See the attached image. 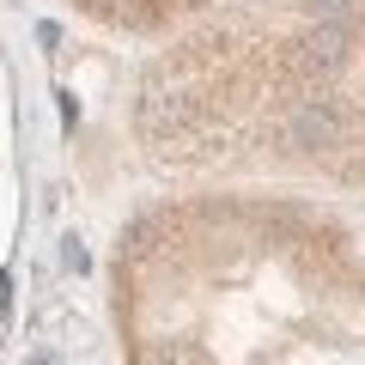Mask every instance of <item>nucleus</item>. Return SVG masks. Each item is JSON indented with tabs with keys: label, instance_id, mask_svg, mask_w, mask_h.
I'll return each mask as SVG.
<instances>
[{
	"label": "nucleus",
	"instance_id": "20e7f679",
	"mask_svg": "<svg viewBox=\"0 0 365 365\" xmlns=\"http://www.w3.org/2000/svg\"><path fill=\"white\" fill-rule=\"evenodd\" d=\"M153 365H207V353H201L195 341H158Z\"/></svg>",
	"mask_w": 365,
	"mask_h": 365
},
{
	"label": "nucleus",
	"instance_id": "0eeeda50",
	"mask_svg": "<svg viewBox=\"0 0 365 365\" xmlns=\"http://www.w3.org/2000/svg\"><path fill=\"white\" fill-rule=\"evenodd\" d=\"M91 6H98V13H128L134 0H91Z\"/></svg>",
	"mask_w": 365,
	"mask_h": 365
},
{
	"label": "nucleus",
	"instance_id": "f257e3e1",
	"mask_svg": "<svg viewBox=\"0 0 365 365\" xmlns=\"http://www.w3.org/2000/svg\"><path fill=\"white\" fill-rule=\"evenodd\" d=\"M347 134V104L341 98H304L287 122V140L304 146V153H323V146H341Z\"/></svg>",
	"mask_w": 365,
	"mask_h": 365
},
{
	"label": "nucleus",
	"instance_id": "39448f33",
	"mask_svg": "<svg viewBox=\"0 0 365 365\" xmlns=\"http://www.w3.org/2000/svg\"><path fill=\"white\" fill-rule=\"evenodd\" d=\"M61 262H67L73 274H86V268H91V256H86V244H79V237H67V244H61Z\"/></svg>",
	"mask_w": 365,
	"mask_h": 365
},
{
	"label": "nucleus",
	"instance_id": "f03ea898",
	"mask_svg": "<svg viewBox=\"0 0 365 365\" xmlns=\"http://www.w3.org/2000/svg\"><path fill=\"white\" fill-rule=\"evenodd\" d=\"M182 128H189V98H182L177 86H165V79H153L146 98H140V134L153 146H170Z\"/></svg>",
	"mask_w": 365,
	"mask_h": 365
},
{
	"label": "nucleus",
	"instance_id": "423d86ee",
	"mask_svg": "<svg viewBox=\"0 0 365 365\" xmlns=\"http://www.w3.org/2000/svg\"><path fill=\"white\" fill-rule=\"evenodd\" d=\"M311 13H323V19H335V25H347L353 0H311Z\"/></svg>",
	"mask_w": 365,
	"mask_h": 365
},
{
	"label": "nucleus",
	"instance_id": "7ed1b4c3",
	"mask_svg": "<svg viewBox=\"0 0 365 365\" xmlns=\"http://www.w3.org/2000/svg\"><path fill=\"white\" fill-rule=\"evenodd\" d=\"M341 61H347V25H335V19L311 25L299 43H292V67H299V73H311V79H329Z\"/></svg>",
	"mask_w": 365,
	"mask_h": 365
},
{
	"label": "nucleus",
	"instance_id": "6e6552de",
	"mask_svg": "<svg viewBox=\"0 0 365 365\" xmlns=\"http://www.w3.org/2000/svg\"><path fill=\"white\" fill-rule=\"evenodd\" d=\"M25 365H55V353H31V359Z\"/></svg>",
	"mask_w": 365,
	"mask_h": 365
}]
</instances>
